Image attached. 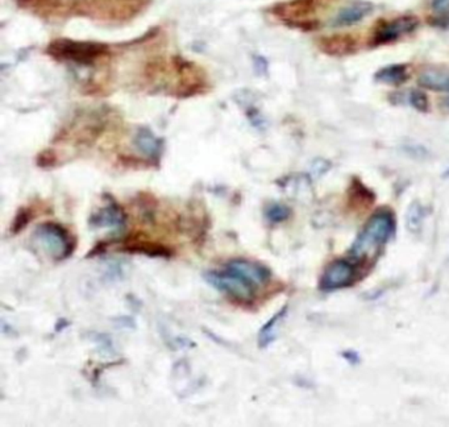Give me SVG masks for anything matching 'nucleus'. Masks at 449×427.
<instances>
[{
  "label": "nucleus",
  "mask_w": 449,
  "mask_h": 427,
  "mask_svg": "<svg viewBox=\"0 0 449 427\" xmlns=\"http://www.w3.org/2000/svg\"><path fill=\"white\" fill-rule=\"evenodd\" d=\"M265 215L268 218L269 222L272 223H281L286 219L290 217V210L289 207H286L281 203H274V205H270L267 211H265Z\"/></svg>",
  "instance_id": "nucleus-15"
},
{
  "label": "nucleus",
  "mask_w": 449,
  "mask_h": 427,
  "mask_svg": "<svg viewBox=\"0 0 449 427\" xmlns=\"http://www.w3.org/2000/svg\"><path fill=\"white\" fill-rule=\"evenodd\" d=\"M423 210L419 203H414L407 212V226L411 231H416L423 220Z\"/></svg>",
  "instance_id": "nucleus-17"
},
{
  "label": "nucleus",
  "mask_w": 449,
  "mask_h": 427,
  "mask_svg": "<svg viewBox=\"0 0 449 427\" xmlns=\"http://www.w3.org/2000/svg\"><path fill=\"white\" fill-rule=\"evenodd\" d=\"M418 26H419V19L415 16H401L389 21H382L373 32L371 45L378 46V45L394 43L401 37L413 34Z\"/></svg>",
  "instance_id": "nucleus-5"
},
{
  "label": "nucleus",
  "mask_w": 449,
  "mask_h": 427,
  "mask_svg": "<svg viewBox=\"0 0 449 427\" xmlns=\"http://www.w3.org/2000/svg\"><path fill=\"white\" fill-rule=\"evenodd\" d=\"M447 105H448V107H449V99L448 101H447Z\"/></svg>",
  "instance_id": "nucleus-21"
},
{
  "label": "nucleus",
  "mask_w": 449,
  "mask_h": 427,
  "mask_svg": "<svg viewBox=\"0 0 449 427\" xmlns=\"http://www.w3.org/2000/svg\"><path fill=\"white\" fill-rule=\"evenodd\" d=\"M324 45L323 49L324 52L334 54V56H341L349 53L354 49L353 41L346 40V37H331V38H324Z\"/></svg>",
  "instance_id": "nucleus-14"
},
{
  "label": "nucleus",
  "mask_w": 449,
  "mask_h": 427,
  "mask_svg": "<svg viewBox=\"0 0 449 427\" xmlns=\"http://www.w3.org/2000/svg\"><path fill=\"white\" fill-rule=\"evenodd\" d=\"M125 220L127 217L124 211L116 203H111L96 214V217L91 219V223L96 227H107L121 231L125 226Z\"/></svg>",
  "instance_id": "nucleus-9"
},
{
  "label": "nucleus",
  "mask_w": 449,
  "mask_h": 427,
  "mask_svg": "<svg viewBox=\"0 0 449 427\" xmlns=\"http://www.w3.org/2000/svg\"><path fill=\"white\" fill-rule=\"evenodd\" d=\"M408 102L410 105L414 107L415 110L420 111V113H427L428 111V96L424 94L423 91H419V90H414L410 93L408 96Z\"/></svg>",
  "instance_id": "nucleus-18"
},
{
  "label": "nucleus",
  "mask_w": 449,
  "mask_h": 427,
  "mask_svg": "<svg viewBox=\"0 0 449 427\" xmlns=\"http://www.w3.org/2000/svg\"><path fill=\"white\" fill-rule=\"evenodd\" d=\"M343 358L346 359V361L352 366H356L360 363V356L356 351H344L343 352Z\"/></svg>",
  "instance_id": "nucleus-20"
},
{
  "label": "nucleus",
  "mask_w": 449,
  "mask_h": 427,
  "mask_svg": "<svg viewBox=\"0 0 449 427\" xmlns=\"http://www.w3.org/2000/svg\"><path fill=\"white\" fill-rule=\"evenodd\" d=\"M353 265L346 260L331 262L320 279V288L326 292L346 288L353 279Z\"/></svg>",
  "instance_id": "nucleus-6"
},
{
  "label": "nucleus",
  "mask_w": 449,
  "mask_h": 427,
  "mask_svg": "<svg viewBox=\"0 0 449 427\" xmlns=\"http://www.w3.org/2000/svg\"><path fill=\"white\" fill-rule=\"evenodd\" d=\"M28 222H29V212L24 209L20 210L12 225L14 234H18L19 231H21L28 225Z\"/></svg>",
  "instance_id": "nucleus-19"
},
{
  "label": "nucleus",
  "mask_w": 449,
  "mask_h": 427,
  "mask_svg": "<svg viewBox=\"0 0 449 427\" xmlns=\"http://www.w3.org/2000/svg\"><path fill=\"white\" fill-rule=\"evenodd\" d=\"M410 78V71L408 66L403 63H396L389 65L382 69L378 70L374 76V79L378 83H385L389 86H401Z\"/></svg>",
  "instance_id": "nucleus-10"
},
{
  "label": "nucleus",
  "mask_w": 449,
  "mask_h": 427,
  "mask_svg": "<svg viewBox=\"0 0 449 427\" xmlns=\"http://www.w3.org/2000/svg\"><path fill=\"white\" fill-rule=\"evenodd\" d=\"M374 6L369 1H354L352 4L340 9L336 16L331 21L332 26L344 28L360 23L361 20L368 18L373 12Z\"/></svg>",
  "instance_id": "nucleus-7"
},
{
  "label": "nucleus",
  "mask_w": 449,
  "mask_h": 427,
  "mask_svg": "<svg viewBox=\"0 0 449 427\" xmlns=\"http://www.w3.org/2000/svg\"><path fill=\"white\" fill-rule=\"evenodd\" d=\"M287 313V306L282 307L274 317H272L268 322L262 326L259 334V346L261 349H267L277 338V330L279 327V323L285 318Z\"/></svg>",
  "instance_id": "nucleus-12"
},
{
  "label": "nucleus",
  "mask_w": 449,
  "mask_h": 427,
  "mask_svg": "<svg viewBox=\"0 0 449 427\" xmlns=\"http://www.w3.org/2000/svg\"><path fill=\"white\" fill-rule=\"evenodd\" d=\"M49 53L58 60L90 62L105 53V46L90 43H77L70 40H57L49 46Z\"/></svg>",
  "instance_id": "nucleus-4"
},
{
  "label": "nucleus",
  "mask_w": 449,
  "mask_h": 427,
  "mask_svg": "<svg viewBox=\"0 0 449 427\" xmlns=\"http://www.w3.org/2000/svg\"><path fill=\"white\" fill-rule=\"evenodd\" d=\"M138 148L141 149L145 155H149V156L156 155L157 150H158V143H157L156 139H155L150 133H148V132H144V133H140V135H138Z\"/></svg>",
  "instance_id": "nucleus-16"
},
{
  "label": "nucleus",
  "mask_w": 449,
  "mask_h": 427,
  "mask_svg": "<svg viewBox=\"0 0 449 427\" xmlns=\"http://www.w3.org/2000/svg\"><path fill=\"white\" fill-rule=\"evenodd\" d=\"M423 88L439 93H449V71L447 70H425L418 79Z\"/></svg>",
  "instance_id": "nucleus-11"
},
{
  "label": "nucleus",
  "mask_w": 449,
  "mask_h": 427,
  "mask_svg": "<svg viewBox=\"0 0 449 427\" xmlns=\"http://www.w3.org/2000/svg\"><path fill=\"white\" fill-rule=\"evenodd\" d=\"M35 240L53 260H65L69 257L74 243L69 232L56 223H43L36 228Z\"/></svg>",
  "instance_id": "nucleus-2"
},
{
  "label": "nucleus",
  "mask_w": 449,
  "mask_h": 427,
  "mask_svg": "<svg viewBox=\"0 0 449 427\" xmlns=\"http://www.w3.org/2000/svg\"><path fill=\"white\" fill-rule=\"evenodd\" d=\"M396 223L393 215L388 211L377 212L363 227L361 234L357 236L351 253L356 259L368 257L376 252L381 245H385L393 235Z\"/></svg>",
  "instance_id": "nucleus-1"
},
{
  "label": "nucleus",
  "mask_w": 449,
  "mask_h": 427,
  "mask_svg": "<svg viewBox=\"0 0 449 427\" xmlns=\"http://www.w3.org/2000/svg\"><path fill=\"white\" fill-rule=\"evenodd\" d=\"M205 279L211 287L219 292L227 293L240 301H249L254 296L257 287L245 279L239 272L228 265L223 270H211L205 274Z\"/></svg>",
  "instance_id": "nucleus-3"
},
{
  "label": "nucleus",
  "mask_w": 449,
  "mask_h": 427,
  "mask_svg": "<svg viewBox=\"0 0 449 427\" xmlns=\"http://www.w3.org/2000/svg\"><path fill=\"white\" fill-rule=\"evenodd\" d=\"M229 268L239 272L245 279H249L257 288L267 284L270 279V270L259 264V262H249V260H232L227 264Z\"/></svg>",
  "instance_id": "nucleus-8"
},
{
  "label": "nucleus",
  "mask_w": 449,
  "mask_h": 427,
  "mask_svg": "<svg viewBox=\"0 0 449 427\" xmlns=\"http://www.w3.org/2000/svg\"><path fill=\"white\" fill-rule=\"evenodd\" d=\"M128 252L144 253L147 256L152 257H170L172 252L164 247V245L150 243V242H141V240H133L124 248Z\"/></svg>",
  "instance_id": "nucleus-13"
}]
</instances>
